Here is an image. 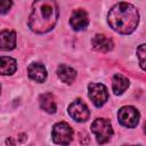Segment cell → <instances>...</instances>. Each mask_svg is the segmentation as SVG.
<instances>
[{
    "instance_id": "18",
    "label": "cell",
    "mask_w": 146,
    "mask_h": 146,
    "mask_svg": "<svg viewBox=\"0 0 146 146\" xmlns=\"http://www.w3.org/2000/svg\"><path fill=\"white\" fill-rule=\"evenodd\" d=\"M0 92H1V86H0Z\"/></svg>"
},
{
    "instance_id": "5",
    "label": "cell",
    "mask_w": 146,
    "mask_h": 146,
    "mask_svg": "<svg viewBox=\"0 0 146 146\" xmlns=\"http://www.w3.org/2000/svg\"><path fill=\"white\" fill-rule=\"evenodd\" d=\"M139 112L133 106H123L119 110L117 120L125 128H135L139 123Z\"/></svg>"
},
{
    "instance_id": "13",
    "label": "cell",
    "mask_w": 146,
    "mask_h": 146,
    "mask_svg": "<svg viewBox=\"0 0 146 146\" xmlns=\"http://www.w3.org/2000/svg\"><path fill=\"white\" fill-rule=\"evenodd\" d=\"M57 75L60 79V81L67 84H71L76 78V72L73 67L65 65V64H60L57 68Z\"/></svg>"
},
{
    "instance_id": "6",
    "label": "cell",
    "mask_w": 146,
    "mask_h": 146,
    "mask_svg": "<svg viewBox=\"0 0 146 146\" xmlns=\"http://www.w3.org/2000/svg\"><path fill=\"white\" fill-rule=\"evenodd\" d=\"M88 95L96 107H102L108 99L107 88L103 83H90L88 86Z\"/></svg>"
},
{
    "instance_id": "12",
    "label": "cell",
    "mask_w": 146,
    "mask_h": 146,
    "mask_svg": "<svg viewBox=\"0 0 146 146\" xmlns=\"http://www.w3.org/2000/svg\"><path fill=\"white\" fill-rule=\"evenodd\" d=\"M39 104H40L41 110H43L44 112H47V113H49V114L55 113L56 110H57V105H56L55 97H54V95L50 94V92L42 94V95L39 97Z\"/></svg>"
},
{
    "instance_id": "4",
    "label": "cell",
    "mask_w": 146,
    "mask_h": 146,
    "mask_svg": "<svg viewBox=\"0 0 146 146\" xmlns=\"http://www.w3.org/2000/svg\"><path fill=\"white\" fill-rule=\"evenodd\" d=\"M52 141L57 145H68L73 139V130L66 122H58L51 131Z\"/></svg>"
},
{
    "instance_id": "9",
    "label": "cell",
    "mask_w": 146,
    "mask_h": 146,
    "mask_svg": "<svg viewBox=\"0 0 146 146\" xmlns=\"http://www.w3.org/2000/svg\"><path fill=\"white\" fill-rule=\"evenodd\" d=\"M27 73L30 79L35 82L42 83L47 79V70L46 66L41 63H31L27 67Z\"/></svg>"
},
{
    "instance_id": "16",
    "label": "cell",
    "mask_w": 146,
    "mask_h": 146,
    "mask_svg": "<svg viewBox=\"0 0 146 146\" xmlns=\"http://www.w3.org/2000/svg\"><path fill=\"white\" fill-rule=\"evenodd\" d=\"M137 56L139 58V64L143 70H145V44H140L137 48Z\"/></svg>"
},
{
    "instance_id": "8",
    "label": "cell",
    "mask_w": 146,
    "mask_h": 146,
    "mask_svg": "<svg viewBox=\"0 0 146 146\" xmlns=\"http://www.w3.org/2000/svg\"><path fill=\"white\" fill-rule=\"evenodd\" d=\"M89 24V18L87 13L83 9H76L72 13L70 18V25L74 31H82Z\"/></svg>"
},
{
    "instance_id": "3",
    "label": "cell",
    "mask_w": 146,
    "mask_h": 146,
    "mask_svg": "<svg viewBox=\"0 0 146 146\" xmlns=\"http://www.w3.org/2000/svg\"><path fill=\"white\" fill-rule=\"evenodd\" d=\"M91 132L96 136V139L99 144H105L113 136V128L108 120L96 119L91 124Z\"/></svg>"
},
{
    "instance_id": "7",
    "label": "cell",
    "mask_w": 146,
    "mask_h": 146,
    "mask_svg": "<svg viewBox=\"0 0 146 146\" xmlns=\"http://www.w3.org/2000/svg\"><path fill=\"white\" fill-rule=\"evenodd\" d=\"M67 111L71 117H73L76 122H86L90 115L88 106L81 99H75L73 103H71Z\"/></svg>"
},
{
    "instance_id": "14",
    "label": "cell",
    "mask_w": 146,
    "mask_h": 146,
    "mask_svg": "<svg viewBox=\"0 0 146 146\" xmlns=\"http://www.w3.org/2000/svg\"><path fill=\"white\" fill-rule=\"evenodd\" d=\"M17 70V62L16 59L2 56L0 57V75H11Z\"/></svg>"
},
{
    "instance_id": "11",
    "label": "cell",
    "mask_w": 146,
    "mask_h": 146,
    "mask_svg": "<svg viewBox=\"0 0 146 146\" xmlns=\"http://www.w3.org/2000/svg\"><path fill=\"white\" fill-rule=\"evenodd\" d=\"M16 47V33L5 30L0 32V50H11Z\"/></svg>"
},
{
    "instance_id": "10",
    "label": "cell",
    "mask_w": 146,
    "mask_h": 146,
    "mask_svg": "<svg viewBox=\"0 0 146 146\" xmlns=\"http://www.w3.org/2000/svg\"><path fill=\"white\" fill-rule=\"evenodd\" d=\"M91 46L94 47L95 50L99 52H108L113 49L114 43L110 38L103 34H96L91 40Z\"/></svg>"
},
{
    "instance_id": "15",
    "label": "cell",
    "mask_w": 146,
    "mask_h": 146,
    "mask_svg": "<svg viewBox=\"0 0 146 146\" xmlns=\"http://www.w3.org/2000/svg\"><path fill=\"white\" fill-rule=\"evenodd\" d=\"M129 80L122 74H115L112 79V89L115 95H122L129 87Z\"/></svg>"
},
{
    "instance_id": "17",
    "label": "cell",
    "mask_w": 146,
    "mask_h": 146,
    "mask_svg": "<svg viewBox=\"0 0 146 146\" xmlns=\"http://www.w3.org/2000/svg\"><path fill=\"white\" fill-rule=\"evenodd\" d=\"M13 6V0H0V14H7Z\"/></svg>"
},
{
    "instance_id": "2",
    "label": "cell",
    "mask_w": 146,
    "mask_h": 146,
    "mask_svg": "<svg viewBox=\"0 0 146 146\" xmlns=\"http://www.w3.org/2000/svg\"><path fill=\"white\" fill-rule=\"evenodd\" d=\"M107 22L115 32L120 34H130L138 25L139 14L133 5L120 2L108 11Z\"/></svg>"
},
{
    "instance_id": "1",
    "label": "cell",
    "mask_w": 146,
    "mask_h": 146,
    "mask_svg": "<svg viewBox=\"0 0 146 146\" xmlns=\"http://www.w3.org/2000/svg\"><path fill=\"white\" fill-rule=\"evenodd\" d=\"M58 6L55 0H35L29 17L30 29L38 34L51 31L58 19Z\"/></svg>"
}]
</instances>
